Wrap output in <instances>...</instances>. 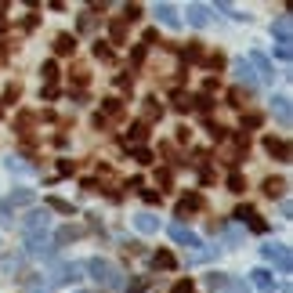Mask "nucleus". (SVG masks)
Returning <instances> with one entry per match:
<instances>
[{
    "mask_svg": "<svg viewBox=\"0 0 293 293\" xmlns=\"http://www.w3.org/2000/svg\"><path fill=\"white\" fill-rule=\"evenodd\" d=\"M83 268H87L91 279H94L98 286H105V289H123V286H127V282H123V272H119L112 261H105V257H91Z\"/></svg>",
    "mask_w": 293,
    "mask_h": 293,
    "instance_id": "1",
    "label": "nucleus"
},
{
    "mask_svg": "<svg viewBox=\"0 0 293 293\" xmlns=\"http://www.w3.org/2000/svg\"><path fill=\"white\" fill-rule=\"evenodd\" d=\"M80 272H83V268H80L76 261H51V268H47L51 279H47V282H51V286H55V282H76Z\"/></svg>",
    "mask_w": 293,
    "mask_h": 293,
    "instance_id": "2",
    "label": "nucleus"
},
{
    "mask_svg": "<svg viewBox=\"0 0 293 293\" xmlns=\"http://www.w3.org/2000/svg\"><path fill=\"white\" fill-rule=\"evenodd\" d=\"M246 65H250V72H254V80H257V83H272V80H275L272 62H268L261 51H250V55H246Z\"/></svg>",
    "mask_w": 293,
    "mask_h": 293,
    "instance_id": "3",
    "label": "nucleus"
},
{
    "mask_svg": "<svg viewBox=\"0 0 293 293\" xmlns=\"http://www.w3.org/2000/svg\"><path fill=\"white\" fill-rule=\"evenodd\" d=\"M264 257H268L282 275L293 268V254H289V246H282V242H268V246H264Z\"/></svg>",
    "mask_w": 293,
    "mask_h": 293,
    "instance_id": "4",
    "label": "nucleus"
},
{
    "mask_svg": "<svg viewBox=\"0 0 293 293\" xmlns=\"http://www.w3.org/2000/svg\"><path fill=\"white\" fill-rule=\"evenodd\" d=\"M47 228H51V217H47V210L44 214H29L26 221H22V232H26V239H40V235H47Z\"/></svg>",
    "mask_w": 293,
    "mask_h": 293,
    "instance_id": "5",
    "label": "nucleus"
},
{
    "mask_svg": "<svg viewBox=\"0 0 293 293\" xmlns=\"http://www.w3.org/2000/svg\"><path fill=\"white\" fill-rule=\"evenodd\" d=\"M26 254L29 257H44L47 264L55 261V246L47 242V235H40V239H26Z\"/></svg>",
    "mask_w": 293,
    "mask_h": 293,
    "instance_id": "6",
    "label": "nucleus"
},
{
    "mask_svg": "<svg viewBox=\"0 0 293 293\" xmlns=\"http://www.w3.org/2000/svg\"><path fill=\"white\" fill-rule=\"evenodd\" d=\"M264 152L275 156L279 163H289V141H282V138H264Z\"/></svg>",
    "mask_w": 293,
    "mask_h": 293,
    "instance_id": "7",
    "label": "nucleus"
},
{
    "mask_svg": "<svg viewBox=\"0 0 293 293\" xmlns=\"http://www.w3.org/2000/svg\"><path fill=\"white\" fill-rule=\"evenodd\" d=\"M272 112L279 116L282 127H289V123H293V105H289V98H286V94H279V98L272 102Z\"/></svg>",
    "mask_w": 293,
    "mask_h": 293,
    "instance_id": "8",
    "label": "nucleus"
},
{
    "mask_svg": "<svg viewBox=\"0 0 293 293\" xmlns=\"http://www.w3.org/2000/svg\"><path fill=\"white\" fill-rule=\"evenodd\" d=\"M156 18H159L163 26H170V29H181V18H178V11H174V4H156Z\"/></svg>",
    "mask_w": 293,
    "mask_h": 293,
    "instance_id": "9",
    "label": "nucleus"
},
{
    "mask_svg": "<svg viewBox=\"0 0 293 293\" xmlns=\"http://www.w3.org/2000/svg\"><path fill=\"white\" fill-rule=\"evenodd\" d=\"M188 22L192 26H210V8L206 4H188Z\"/></svg>",
    "mask_w": 293,
    "mask_h": 293,
    "instance_id": "10",
    "label": "nucleus"
},
{
    "mask_svg": "<svg viewBox=\"0 0 293 293\" xmlns=\"http://www.w3.org/2000/svg\"><path fill=\"white\" fill-rule=\"evenodd\" d=\"M250 282H254L257 289H264V293H272V289H275V279H272V272H264V268L250 272Z\"/></svg>",
    "mask_w": 293,
    "mask_h": 293,
    "instance_id": "11",
    "label": "nucleus"
},
{
    "mask_svg": "<svg viewBox=\"0 0 293 293\" xmlns=\"http://www.w3.org/2000/svg\"><path fill=\"white\" fill-rule=\"evenodd\" d=\"M80 235H83V228H76V225H65V228H58V232H55V242H58V246H69V242H76Z\"/></svg>",
    "mask_w": 293,
    "mask_h": 293,
    "instance_id": "12",
    "label": "nucleus"
},
{
    "mask_svg": "<svg viewBox=\"0 0 293 293\" xmlns=\"http://www.w3.org/2000/svg\"><path fill=\"white\" fill-rule=\"evenodd\" d=\"M289 26H293V18H289V15H279V22L272 26V33H275L279 44H289Z\"/></svg>",
    "mask_w": 293,
    "mask_h": 293,
    "instance_id": "13",
    "label": "nucleus"
},
{
    "mask_svg": "<svg viewBox=\"0 0 293 293\" xmlns=\"http://www.w3.org/2000/svg\"><path fill=\"white\" fill-rule=\"evenodd\" d=\"M235 80H239V83H246V87H257V80H254V72H250L246 58H239V62H235Z\"/></svg>",
    "mask_w": 293,
    "mask_h": 293,
    "instance_id": "14",
    "label": "nucleus"
},
{
    "mask_svg": "<svg viewBox=\"0 0 293 293\" xmlns=\"http://www.w3.org/2000/svg\"><path fill=\"white\" fill-rule=\"evenodd\" d=\"M134 225H138V232H145V235L159 232V217H152V214H138V217H134Z\"/></svg>",
    "mask_w": 293,
    "mask_h": 293,
    "instance_id": "15",
    "label": "nucleus"
},
{
    "mask_svg": "<svg viewBox=\"0 0 293 293\" xmlns=\"http://www.w3.org/2000/svg\"><path fill=\"white\" fill-rule=\"evenodd\" d=\"M199 206H203V199H199V196H185V199L178 203V217H188V214H196Z\"/></svg>",
    "mask_w": 293,
    "mask_h": 293,
    "instance_id": "16",
    "label": "nucleus"
},
{
    "mask_svg": "<svg viewBox=\"0 0 293 293\" xmlns=\"http://www.w3.org/2000/svg\"><path fill=\"white\" fill-rule=\"evenodd\" d=\"M26 286H29V293H51L55 289L44 275H26Z\"/></svg>",
    "mask_w": 293,
    "mask_h": 293,
    "instance_id": "17",
    "label": "nucleus"
},
{
    "mask_svg": "<svg viewBox=\"0 0 293 293\" xmlns=\"http://www.w3.org/2000/svg\"><path fill=\"white\" fill-rule=\"evenodd\" d=\"M152 264H156V268H163V272H174V268H178V261H174L170 250H159V254L152 257Z\"/></svg>",
    "mask_w": 293,
    "mask_h": 293,
    "instance_id": "18",
    "label": "nucleus"
},
{
    "mask_svg": "<svg viewBox=\"0 0 293 293\" xmlns=\"http://www.w3.org/2000/svg\"><path fill=\"white\" fill-rule=\"evenodd\" d=\"M33 199H36V196H33L29 188H18V192H11V196H8V206H29Z\"/></svg>",
    "mask_w": 293,
    "mask_h": 293,
    "instance_id": "19",
    "label": "nucleus"
},
{
    "mask_svg": "<svg viewBox=\"0 0 293 293\" xmlns=\"http://www.w3.org/2000/svg\"><path fill=\"white\" fill-rule=\"evenodd\" d=\"M145 123H131V131H127V145H141L145 141Z\"/></svg>",
    "mask_w": 293,
    "mask_h": 293,
    "instance_id": "20",
    "label": "nucleus"
},
{
    "mask_svg": "<svg viewBox=\"0 0 293 293\" xmlns=\"http://www.w3.org/2000/svg\"><path fill=\"white\" fill-rule=\"evenodd\" d=\"M228 279H232V275H225V272H214V275H206V286H210L214 293H221V289L228 286Z\"/></svg>",
    "mask_w": 293,
    "mask_h": 293,
    "instance_id": "21",
    "label": "nucleus"
},
{
    "mask_svg": "<svg viewBox=\"0 0 293 293\" xmlns=\"http://www.w3.org/2000/svg\"><path fill=\"white\" fill-rule=\"evenodd\" d=\"M55 51H58V55H69V51H76V40H72L69 33H62V36L55 40Z\"/></svg>",
    "mask_w": 293,
    "mask_h": 293,
    "instance_id": "22",
    "label": "nucleus"
},
{
    "mask_svg": "<svg viewBox=\"0 0 293 293\" xmlns=\"http://www.w3.org/2000/svg\"><path fill=\"white\" fill-rule=\"evenodd\" d=\"M221 293H254V289H250L246 279H228V286H225Z\"/></svg>",
    "mask_w": 293,
    "mask_h": 293,
    "instance_id": "23",
    "label": "nucleus"
},
{
    "mask_svg": "<svg viewBox=\"0 0 293 293\" xmlns=\"http://www.w3.org/2000/svg\"><path fill=\"white\" fill-rule=\"evenodd\" d=\"M228 192H246V178H242L239 170L228 174Z\"/></svg>",
    "mask_w": 293,
    "mask_h": 293,
    "instance_id": "24",
    "label": "nucleus"
},
{
    "mask_svg": "<svg viewBox=\"0 0 293 293\" xmlns=\"http://www.w3.org/2000/svg\"><path fill=\"white\" fill-rule=\"evenodd\" d=\"M264 192H268V196H282V192H286V181H282V178H268V181H264Z\"/></svg>",
    "mask_w": 293,
    "mask_h": 293,
    "instance_id": "25",
    "label": "nucleus"
},
{
    "mask_svg": "<svg viewBox=\"0 0 293 293\" xmlns=\"http://www.w3.org/2000/svg\"><path fill=\"white\" fill-rule=\"evenodd\" d=\"M8 170H15V174H29L33 166H29V163H22V156H11V159H8Z\"/></svg>",
    "mask_w": 293,
    "mask_h": 293,
    "instance_id": "26",
    "label": "nucleus"
},
{
    "mask_svg": "<svg viewBox=\"0 0 293 293\" xmlns=\"http://www.w3.org/2000/svg\"><path fill=\"white\" fill-rule=\"evenodd\" d=\"M47 206H51V210H58V214H72V203H65V199H58V196H51Z\"/></svg>",
    "mask_w": 293,
    "mask_h": 293,
    "instance_id": "27",
    "label": "nucleus"
},
{
    "mask_svg": "<svg viewBox=\"0 0 293 293\" xmlns=\"http://www.w3.org/2000/svg\"><path fill=\"white\" fill-rule=\"evenodd\" d=\"M246 225H250V228H254L257 235H264V232H268V221H261L257 214H250V217H246Z\"/></svg>",
    "mask_w": 293,
    "mask_h": 293,
    "instance_id": "28",
    "label": "nucleus"
},
{
    "mask_svg": "<svg viewBox=\"0 0 293 293\" xmlns=\"http://www.w3.org/2000/svg\"><path fill=\"white\" fill-rule=\"evenodd\" d=\"M156 116H163V105H156V98H149L145 102V119H156Z\"/></svg>",
    "mask_w": 293,
    "mask_h": 293,
    "instance_id": "29",
    "label": "nucleus"
},
{
    "mask_svg": "<svg viewBox=\"0 0 293 293\" xmlns=\"http://www.w3.org/2000/svg\"><path fill=\"white\" fill-rule=\"evenodd\" d=\"M0 225H15V217H11V206H8V203H0Z\"/></svg>",
    "mask_w": 293,
    "mask_h": 293,
    "instance_id": "30",
    "label": "nucleus"
},
{
    "mask_svg": "<svg viewBox=\"0 0 293 293\" xmlns=\"http://www.w3.org/2000/svg\"><path fill=\"white\" fill-rule=\"evenodd\" d=\"M40 72H44V80H55V76H58V65H55V62H44V69H40Z\"/></svg>",
    "mask_w": 293,
    "mask_h": 293,
    "instance_id": "31",
    "label": "nucleus"
},
{
    "mask_svg": "<svg viewBox=\"0 0 293 293\" xmlns=\"http://www.w3.org/2000/svg\"><path fill=\"white\" fill-rule=\"evenodd\" d=\"M145 289H149V279H145V275H141V279H134V282H131V293H145Z\"/></svg>",
    "mask_w": 293,
    "mask_h": 293,
    "instance_id": "32",
    "label": "nucleus"
},
{
    "mask_svg": "<svg viewBox=\"0 0 293 293\" xmlns=\"http://www.w3.org/2000/svg\"><path fill=\"white\" fill-rule=\"evenodd\" d=\"M192 289H196V286H192L188 279H181V282H174V289H170V293H192Z\"/></svg>",
    "mask_w": 293,
    "mask_h": 293,
    "instance_id": "33",
    "label": "nucleus"
},
{
    "mask_svg": "<svg viewBox=\"0 0 293 293\" xmlns=\"http://www.w3.org/2000/svg\"><path fill=\"white\" fill-rule=\"evenodd\" d=\"M275 55H279L282 62H289V55H293V47H289V44H279V47H275Z\"/></svg>",
    "mask_w": 293,
    "mask_h": 293,
    "instance_id": "34",
    "label": "nucleus"
},
{
    "mask_svg": "<svg viewBox=\"0 0 293 293\" xmlns=\"http://www.w3.org/2000/svg\"><path fill=\"white\" fill-rule=\"evenodd\" d=\"M134 159H138V163H152V152H149V149H134Z\"/></svg>",
    "mask_w": 293,
    "mask_h": 293,
    "instance_id": "35",
    "label": "nucleus"
},
{
    "mask_svg": "<svg viewBox=\"0 0 293 293\" xmlns=\"http://www.w3.org/2000/svg\"><path fill=\"white\" fill-rule=\"evenodd\" d=\"M242 127H261V116H257V112H250V116L242 119Z\"/></svg>",
    "mask_w": 293,
    "mask_h": 293,
    "instance_id": "36",
    "label": "nucleus"
},
{
    "mask_svg": "<svg viewBox=\"0 0 293 293\" xmlns=\"http://www.w3.org/2000/svg\"><path fill=\"white\" fill-rule=\"evenodd\" d=\"M127 18H131V22L141 18V8H138V4H127Z\"/></svg>",
    "mask_w": 293,
    "mask_h": 293,
    "instance_id": "37",
    "label": "nucleus"
},
{
    "mask_svg": "<svg viewBox=\"0 0 293 293\" xmlns=\"http://www.w3.org/2000/svg\"><path fill=\"white\" fill-rule=\"evenodd\" d=\"M0 11H8V4H0Z\"/></svg>",
    "mask_w": 293,
    "mask_h": 293,
    "instance_id": "38",
    "label": "nucleus"
}]
</instances>
